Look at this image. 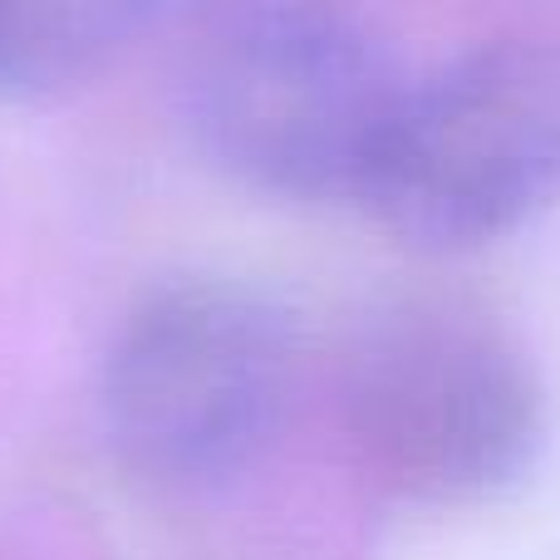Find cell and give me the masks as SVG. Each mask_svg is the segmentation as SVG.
<instances>
[{
	"label": "cell",
	"mask_w": 560,
	"mask_h": 560,
	"mask_svg": "<svg viewBox=\"0 0 560 560\" xmlns=\"http://www.w3.org/2000/svg\"><path fill=\"white\" fill-rule=\"evenodd\" d=\"M339 408L364 467L423 506L522 487L551 443L541 364L492 310L457 295H388L349 329Z\"/></svg>",
	"instance_id": "obj_1"
},
{
	"label": "cell",
	"mask_w": 560,
	"mask_h": 560,
	"mask_svg": "<svg viewBox=\"0 0 560 560\" xmlns=\"http://www.w3.org/2000/svg\"><path fill=\"white\" fill-rule=\"evenodd\" d=\"M290 315L246 280L148 290L108 339L98 423L158 492H217L261 463L295 398Z\"/></svg>",
	"instance_id": "obj_2"
},
{
	"label": "cell",
	"mask_w": 560,
	"mask_h": 560,
	"mask_svg": "<svg viewBox=\"0 0 560 560\" xmlns=\"http://www.w3.org/2000/svg\"><path fill=\"white\" fill-rule=\"evenodd\" d=\"M398 94L384 49L315 0L232 15L187 79L207 163L276 202H359Z\"/></svg>",
	"instance_id": "obj_3"
},
{
	"label": "cell",
	"mask_w": 560,
	"mask_h": 560,
	"mask_svg": "<svg viewBox=\"0 0 560 560\" xmlns=\"http://www.w3.org/2000/svg\"><path fill=\"white\" fill-rule=\"evenodd\" d=\"M359 202L418 252H477L560 202V35L492 39L404 84Z\"/></svg>",
	"instance_id": "obj_4"
},
{
	"label": "cell",
	"mask_w": 560,
	"mask_h": 560,
	"mask_svg": "<svg viewBox=\"0 0 560 560\" xmlns=\"http://www.w3.org/2000/svg\"><path fill=\"white\" fill-rule=\"evenodd\" d=\"M163 0H0V94L55 98L98 79Z\"/></svg>",
	"instance_id": "obj_5"
}]
</instances>
